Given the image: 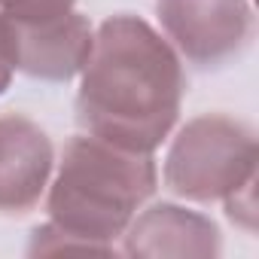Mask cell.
I'll return each mask as SVG.
<instances>
[{"label": "cell", "instance_id": "6da1fadb", "mask_svg": "<svg viewBox=\"0 0 259 259\" xmlns=\"http://www.w3.org/2000/svg\"><path fill=\"white\" fill-rule=\"evenodd\" d=\"M186 76L171 43L138 16H110L79 70L76 122L107 144L156 153L174 132Z\"/></svg>", "mask_w": 259, "mask_h": 259}, {"label": "cell", "instance_id": "7a4b0ae2", "mask_svg": "<svg viewBox=\"0 0 259 259\" xmlns=\"http://www.w3.org/2000/svg\"><path fill=\"white\" fill-rule=\"evenodd\" d=\"M156 186L153 153H135L82 132L64 144L55 180L46 186V213L95 253H116V241Z\"/></svg>", "mask_w": 259, "mask_h": 259}, {"label": "cell", "instance_id": "3957f363", "mask_svg": "<svg viewBox=\"0 0 259 259\" xmlns=\"http://www.w3.org/2000/svg\"><path fill=\"white\" fill-rule=\"evenodd\" d=\"M165 186L192 204H213L256 177V135L241 119L204 113L189 119L165 156Z\"/></svg>", "mask_w": 259, "mask_h": 259}, {"label": "cell", "instance_id": "277c9868", "mask_svg": "<svg viewBox=\"0 0 259 259\" xmlns=\"http://www.w3.org/2000/svg\"><path fill=\"white\" fill-rule=\"evenodd\" d=\"M156 16L171 49L201 70L241 58L256 34L250 0H159Z\"/></svg>", "mask_w": 259, "mask_h": 259}, {"label": "cell", "instance_id": "5b68a950", "mask_svg": "<svg viewBox=\"0 0 259 259\" xmlns=\"http://www.w3.org/2000/svg\"><path fill=\"white\" fill-rule=\"evenodd\" d=\"M0 25H4L13 67L40 82H70L73 76H79L92 52L95 31L76 10L43 22L0 16Z\"/></svg>", "mask_w": 259, "mask_h": 259}, {"label": "cell", "instance_id": "8992f818", "mask_svg": "<svg viewBox=\"0 0 259 259\" xmlns=\"http://www.w3.org/2000/svg\"><path fill=\"white\" fill-rule=\"evenodd\" d=\"M55 168L49 135L28 116H0V213H28Z\"/></svg>", "mask_w": 259, "mask_h": 259}, {"label": "cell", "instance_id": "52a82bcc", "mask_svg": "<svg viewBox=\"0 0 259 259\" xmlns=\"http://www.w3.org/2000/svg\"><path fill=\"white\" fill-rule=\"evenodd\" d=\"M125 256H201L223 253V235L217 223L198 210L159 201L132 217L122 232Z\"/></svg>", "mask_w": 259, "mask_h": 259}, {"label": "cell", "instance_id": "ba28073f", "mask_svg": "<svg viewBox=\"0 0 259 259\" xmlns=\"http://www.w3.org/2000/svg\"><path fill=\"white\" fill-rule=\"evenodd\" d=\"M76 0H0V16L22 19V22H43L73 10Z\"/></svg>", "mask_w": 259, "mask_h": 259}, {"label": "cell", "instance_id": "9c48e42d", "mask_svg": "<svg viewBox=\"0 0 259 259\" xmlns=\"http://www.w3.org/2000/svg\"><path fill=\"white\" fill-rule=\"evenodd\" d=\"M253 186H256V177L253 180H247L238 192H232L229 198H223V204H226V213H229V220L235 223V226H241L244 232H253V226H256V204H253Z\"/></svg>", "mask_w": 259, "mask_h": 259}, {"label": "cell", "instance_id": "30bf717a", "mask_svg": "<svg viewBox=\"0 0 259 259\" xmlns=\"http://www.w3.org/2000/svg\"><path fill=\"white\" fill-rule=\"evenodd\" d=\"M13 58H10V46H7V37H4V25H0V95H4L13 82Z\"/></svg>", "mask_w": 259, "mask_h": 259}]
</instances>
